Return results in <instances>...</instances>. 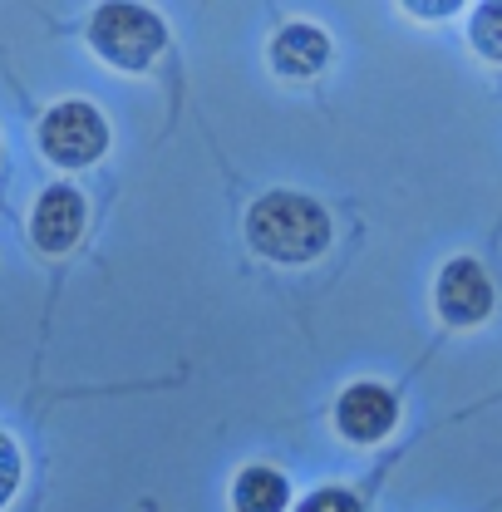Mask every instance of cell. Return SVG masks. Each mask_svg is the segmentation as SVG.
Wrapping results in <instances>:
<instances>
[{
  "instance_id": "2",
  "label": "cell",
  "mask_w": 502,
  "mask_h": 512,
  "mask_svg": "<svg viewBox=\"0 0 502 512\" xmlns=\"http://www.w3.org/2000/svg\"><path fill=\"white\" fill-rule=\"evenodd\" d=\"M89 45L119 69H148L163 50V20L143 5H104L89 20Z\"/></svg>"
},
{
  "instance_id": "1",
  "label": "cell",
  "mask_w": 502,
  "mask_h": 512,
  "mask_svg": "<svg viewBox=\"0 0 502 512\" xmlns=\"http://www.w3.org/2000/svg\"><path fill=\"white\" fill-rule=\"evenodd\" d=\"M251 247L271 261H311L330 247L325 207L301 192H266L247 217Z\"/></svg>"
},
{
  "instance_id": "10",
  "label": "cell",
  "mask_w": 502,
  "mask_h": 512,
  "mask_svg": "<svg viewBox=\"0 0 502 512\" xmlns=\"http://www.w3.org/2000/svg\"><path fill=\"white\" fill-rule=\"evenodd\" d=\"M301 512H360V503H355V493H345V488H320V493H311V498L301 503Z\"/></svg>"
},
{
  "instance_id": "8",
  "label": "cell",
  "mask_w": 502,
  "mask_h": 512,
  "mask_svg": "<svg viewBox=\"0 0 502 512\" xmlns=\"http://www.w3.org/2000/svg\"><path fill=\"white\" fill-rule=\"evenodd\" d=\"M232 503H237V512H286L291 488L276 468H247L232 488Z\"/></svg>"
},
{
  "instance_id": "7",
  "label": "cell",
  "mask_w": 502,
  "mask_h": 512,
  "mask_svg": "<svg viewBox=\"0 0 502 512\" xmlns=\"http://www.w3.org/2000/svg\"><path fill=\"white\" fill-rule=\"evenodd\" d=\"M271 60H276L281 74L306 79V74H315L320 64L330 60V40H325L315 25H286V30L271 40Z\"/></svg>"
},
{
  "instance_id": "5",
  "label": "cell",
  "mask_w": 502,
  "mask_h": 512,
  "mask_svg": "<svg viewBox=\"0 0 502 512\" xmlns=\"http://www.w3.org/2000/svg\"><path fill=\"white\" fill-rule=\"evenodd\" d=\"M335 424H340L345 439L375 444V439H384V434L394 429V394L379 389V384H355V389H345L340 404H335Z\"/></svg>"
},
{
  "instance_id": "3",
  "label": "cell",
  "mask_w": 502,
  "mask_h": 512,
  "mask_svg": "<svg viewBox=\"0 0 502 512\" xmlns=\"http://www.w3.org/2000/svg\"><path fill=\"white\" fill-rule=\"evenodd\" d=\"M40 148L50 163L60 168H89L104 148H109V124L99 109L89 104H60L50 109V119L40 124Z\"/></svg>"
},
{
  "instance_id": "11",
  "label": "cell",
  "mask_w": 502,
  "mask_h": 512,
  "mask_svg": "<svg viewBox=\"0 0 502 512\" xmlns=\"http://www.w3.org/2000/svg\"><path fill=\"white\" fill-rule=\"evenodd\" d=\"M15 483H20V448H15L10 439H5V434H0V508L10 503Z\"/></svg>"
},
{
  "instance_id": "9",
  "label": "cell",
  "mask_w": 502,
  "mask_h": 512,
  "mask_svg": "<svg viewBox=\"0 0 502 512\" xmlns=\"http://www.w3.org/2000/svg\"><path fill=\"white\" fill-rule=\"evenodd\" d=\"M473 45H478V55L502 64V5H483L473 15Z\"/></svg>"
},
{
  "instance_id": "6",
  "label": "cell",
  "mask_w": 502,
  "mask_h": 512,
  "mask_svg": "<svg viewBox=\"0 0 502 512\" xmlns=\"http://www.w3.org/2000/svg\"><path fill=\"white\" fill-rule=\"evenodd\" d=\"M35 247L50 256L69 252L84 232V197L74 188H50L40 202H35Z\"/></svg>"
},
{
  "instance_id": "4",
  "label": "cell",
  "mask_w": 502,
  "mask_h": 512,
  "mask_svg": "<svg viewBox=\"0 0 502 512\" xmlns=\"http://www.w3.org/2000/svg\"><path fill=\"white\" fill-rule=\"evenodd\" d=\"M439 311L448 325H478V320L493 311V281L478 261L458 256L448 261L439 276Z\"/></svg>"
}]
</instances>
